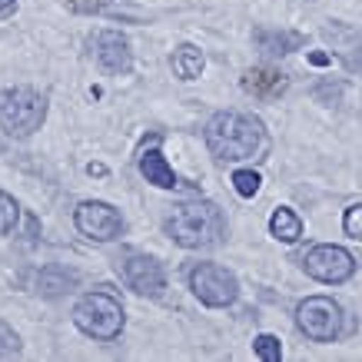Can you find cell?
Segmentation results:
<instances>
[{
  "label": "cell",
  "instance_id": "obj_1",
  "mask_svg": "<svg viewBox=\"0 0 362 362\" xmlns=\"http://www.w3.org/2000/svg\"><path fill=\"white\" fill-rule=\"evenodd\" d=\"M206 146L209 153L216 156L220 163H243L263 150L266 133L263 123L250 117V113H236V110H223L206 123Z\"/></svg>",
  "mask_w": 362,
  "mask_h": 362
},
{
  "label": "cell",
  "instance_id": "obj_2",
  "mask_svg": "<svg viewBox=\"0 0 362 362\" xmlns=\"http://www.w3.org/2000/svg\"><path fill=\"white\" fill-rule=\"evenodd\" d=\"M166 236L183 246V250H209V246H220L226 236V220H223V209L209 199L199 203H183L176 206L163 223Z\"/></svg>",
  "mask_w": 362,
  "mask_h": 362
},
{
  "label": "cell",
  "instance_id": "obj_3",
  "mask_svg": "<svg viewBox=\"0 0 362 362\" xmlns=\"http://www.w3.org/2000/svg\"><path fill=\"white\" fill-rule=\"evenodd\" d=\"M74 326H77L83 336L100 342L117 339L127 326V313H123L120 299L110 296L107 289H93V293H83L74 306Z\"/></svg>",
  "mask_w": 362,
  "mask_h": 362
},
{
  "label": "cell",
  "instance_id": "obj_4",
  "mask_svg": "<svg viewBox=\"0 0 362 362\" xmlns=\"http://www.w3.org/2000/svg\"><path fill=\"white\" fill-rule=\"evenodd\" d=\"M47 120V97L30 87H13L0 93V130L23 140L44 127Z\"/></svg>",
  "mask_w": 362,
  "mask_h": 362
},
{
  "label": "cell",
  "instance_id": "obj_5",
  "mask_svg": "<svg viewBox=\"0 0 362 362\" xmlns=\"http://www.w3.org/2000/svg\"><path fill=\"white\" fill-rule=\"evenodd\" d=\"M296 326L309 342H336L342 336L346 316L342 306L329 296H306L296 306Z\"/></svg>",
  "mask_w": 362,
  "mask_h": 362
},
{
  "label": "cell",
  "instance_id": "obj_6",
  "mask_svg": "<svg viewBox=\"0 0 362 362\" xmlns=\"http://www.w3.org/2000/svg\"><path fill=\"white\" fill-rule=\"evenodd\" d=\"M189 289H193V296L209 309H226L236 303L240 296V283H236V276L226 269V266H216V263H197L189 269Z\"/></svg>",
  "mask_w": 362,
  "mask_h": 362
},
{
  "label": "cell",
  "instance_id": "obj_7",
  "mask_svg": "<svg viewBox=\"0 0 362 362\" xmlns=\"http://www.w3.org/2000/svg\"><path fill=\"white\" fill-rule=\"evenodd\" d=\"M117 273H120V279L130 286L136 296H150V299L163 296L166 273L153 256L136 252V250H123L120 256H117Z\"/></svg>",
  "mask_w": 362,
  "mask_h": 362
},
{
  "label": "cell",
  "instance_id": "obj_8",
  "mask_svg": "<svg viewBox=\"0 0 362 362\" xmlns=\"http://www.w3.org/2000/svg\"><path fill=\"white\" fill-rule=\"evenodd\" d=\"M303 269H306V276H313L316 283L339 286V283H346V279H352V273H356V256H352L346 246L319 243V246H313V250L306 252Z\"/></svg>",
  "mask_w": 362,
  "mask_h": 362
},
{
  "label": "cell",
  "instance_id": "obj_9",
  "mask_svg": "<svg viewBox=\"0 0 362 362\" xmlns=\"http://www.w3.org/2000/svg\"><path fill=\"white\" fill-rule=\"evenodd\" d=\"M74 223H77V230L87 240H97V243H113L120 240L123 233V216L110 203H103V199H83L74 209Z\"/></svg>",
  "mask_w": 362,
  "mask_h": 362
},
{
  "label": "cell",
  "instance_id": "obj_10",
  "mask_svg": "<svg viewBox=\"0 0 362 362\" xmlns=\"http://www.w3.org/2000/svg\"><path fill=\"white\" fill-rule=\"evenodd\" d=\"M90 50H93L100 70H107V74H127L133 66L130 40L120 30H97L90 37Z\"/></svg>",
  "mask_w": 362,
  "mask_h": 362
},
{
  "label": "cell",
  "instance_id": "obj_11",
  "mask_svg": "<svg viewBox=\"0 0 362 362\" xmlns=\"http://www.w3.org/2000/svg\"><path fill=\"white\" fill-rule=\"evenodd\" d=\"M286 87H289V77L276 66H252L243 74V90L256 100H276L283 97Z\"/></svg>",
  "mask_w": 362,
  "mask_h": 362
},
{
  "label": "cell",
  "instance_id": "obj_12",
  "mask_svg": "<svg viewBox=\"0 0 362 362\" xmlns=\"http://www.w3.org/2000/svg\"><path fill=\"white\" fill-rule=\"evenodd\" d=\"M326 37L336 44L339 57L346 60V66L362 74V33L352 30V27H346V23H339V21H332L329 27H326Z\"/></svg>",
  "mask_w": 362,
  "mask_h": 362
},
{
  "label": "cell",
  "instance_id": "obj_13",
  "mask_svg": "<svg viewBox=\"0 0 362 362\" xmlns=\"http://www.w3.org/2000/svg\"><path fill=\"white\" fill-rule=\"evenodd\" d=\"M140 173H143V180L146 183H153V187H160V189H176L183 180L173 173V166L166 163V156L156 150V146H150L146 153L140 156Z\"/></svg>",
  "mask_w": 362,
  "mask_h": 362
},
{
  "label": "cell",
  "instance_id": "obj_14",
  "mask_svg": "<svg viewBox=\"0 0 362 362\" xmlns=\"http://www.w3.org/2000/svg\"><path fill=\"white\" fill-rule=\"evenodd\" d=\"M252 44L259 47L263 54H293V50H299V47L306 44V37L296 30H269V27H263V30L252 33Z\"/></svg>",
  "mask_w": 362,
  "mask_h": 362
},
{
  "label": "cell",
  "instance_id": "obj_15",
  "mask_svg": "<svg viewBox=\"0 0 362 362\" xmlns=\"http://www.w3.org/2000/svg\"><path fill=\"white\" fill-rule=\"evenodd\" d=\"M77 279L80 276L74 269H66V266H47L44 273L37 276V293L47 299H57V296H64V293H70L77 286Z\"/></svg>",
  "mask_w": 362,
  "mask_h": 362
},
{
  "label": "cell",
  "instance_id": "obj_16",
  "mask_svg": "<svg viewBox=\"0 0 362 362\" xmlns=\"http://www.w3.org/2000/svg\"><path fill=\"white\" fill-rule=\"evenodd\" d=\"M173 74L183 83H189V80H199V74H203V66H206V57H203V50H199L197 44H180L173 50Z\"/></svg>",
  "mask_w": 362,
  "mask_h": 362
},
{
  "label": "cell",
  "instance_id": "obj_17",
  "mask_svg": "<svg viewBox=\"0 0 362 362\" xmlns=\"http://www.w3.org/2000/svg\"><path fill=\"white\" fill-rule=\"evenodd\" d=\"M269 236H273L276 243H286V246L299 243V236H303V220H299L296 209H289V206L273 209V216H269Z\"/></svg>",
  "mask_w": 362,
  "mask_h": 362
},
{
  "label": "cell",
  "instance_id": "obj_18",
  "mask_svg": "<svg viewBox=\"0 0 362 362\" xmlns=\"http://www.w3.org/2000/svg\"><path fill=\"white\" fill-rule=\"evenodd\" d=\"M259 187H263V176L256 173V170H236V173H233V189H236L243 199H252L259 193Z\"/></svg>",
  "mask_w": 362,
  "mask_h": 362
},
{
  "label": "cell",
  "instance_id": "obj_19",
  "mask_svg": "<svg viewBox=\"0 0 362 362\" xmlns=\"http://www.w3.org/2000/svg\"><path fill=\"white\" fill-rule=\"evenodd\" d=\"M17 220H21V206H17V199H13L11 193H4V189H0V236L13 233Z\"/></svg>",
  "mask_w": 362,
  "mask_h": 362
},
{
  "label": "cell",
  "instance_id": "obj_20",
  "mask_svg": "<svg viewBox=\"0 0 362 362\" xmlns=\"http://www.w3.org/2000/svg\"><path fill=\"white\" fill-rule=\"evenodd\" d=\"M252 352H256V356H259L263 362H279V359H283V346H279V339H276L273 332L256 336V342H252Z\"/></svg>",
  "mask_w": 362,
  "mask_h": 362
},
{
  "label": "cell",
  "instance_id": "obj_21",
  "mask_svg": "<svg viewBox=\"0 0 362 362\" xmlns=\"http://www.w3.org/2000/svg\"><path fill=\"white\" fill-rule=\"evenodd\" d=\"M74 13H110L117 0H64Z\"/></svg>",
  "mask_w": 362,
  "mask_h": 362
},
{
  "label": "cell",
  "instance_id": "obj_22",
  "mask_svg": "<svg viewBox=\"0 0 362 362\" xmlns=\"http://www.w3.org/2000/svg\"><path fill=\"white\" fill-rule=\"evenodd\" d=\"M342 230L352 240H362V203H352L346 213H342Z\"/></svg>",
  "mask_w": 362,
  "mask_h": 362
},
{
  "label": "cell",
  "instance_id": "obj_23",
  "mask_svg": "<svg viewBox=\"0 0 362 362\" xmlns=\"http://www.w3.org/2000/svg\"><path fill=\"white\" fill-rule=\"evenodd\" d=\"M309 64H313V66H329V64H332V57H329V54H322V50H313V54H309Z\"/></svg>",
  "mask_w": 362,
  "mask_h": 362
},
{
  "label": "cell",
  "instance_id": "obj_24",
  "mask_svg": "<svg viewBox=\"0 0 362 362\" xmlns=\"http://www.w3.org/2000/svg\"><path fill=\"white\" fill-rule=\"evenodd\" d=\"M87 173H90V176H103V173H107V166H100V163H90V166H87Z\"/></svg>",
  "mask_w": 362,
  "mask_h": 362
},
{
  "label": "cell",
  "instance_id": "obj_25",
  "mask_svg": "<svg viewBox=\"0 0 362 362\" xmlns=\"http://www.w3.org/2000/svg\"><path fill=\"white\" fill-rule=\"evenodd\" d=\"M13 4H17V0H0V13H4V11H11Z\"/></svg>",
  "mask_w": 362,
  "mask_h": 362
}]
</instances>
